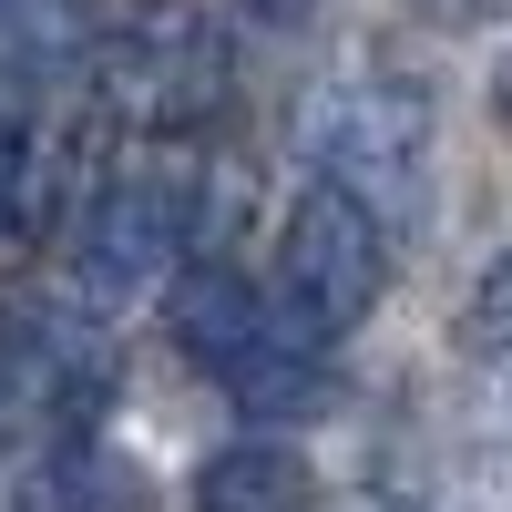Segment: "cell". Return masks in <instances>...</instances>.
<instances>
[{"label":"cell","mask_w":512,"mask_h":512,"mask_svg":"<svg viewBox=\"0 0 512 512\" xmlns=\"http://www.w3.org/2000/svg\"><path fill=\"white\" fill-rule=\"evenodd\" d=\"M93 93L144 134H195L226 113V31L195 0H134L93 41Z\"/></svg>","instance_id":"1"},{"label":"cell","mask_w":512,"mask_h":512,"mask_svg":"<svg viewBox=\"0 0 512 512\" xmlns=\"http://www.w3.org/2000/svg\"><path fill=\"white\" fill-rule=\"evenodd\" d=\"M379 287H390V236H379V216L349 195V185H308L287 205V236H277V297H287V328L297 338H349Z\"/></svg>","instance_id":"2"},{"label":"cell","mask_w":512,"mask_h":512,"mask_svg":"<svg viewBox=\"0 0 512 512\" xmlns=\"http://www.w3.org/2000/svg\"><path fill=\"white\" fill-rule=\"evenodd\" d=\"M0 400L52 420L62 441H82L113 400V338L62 297H11L0 308Z\"/></svg>","instance_id":"3"},{"label":"cell","mask_w":512,"mask_h":512,"mask_svg":"<svg viewBox=\"0 0 512 512\" xmlns=\"http://www.w3.org/2000/svg\"><path fill=\"white\" fill-rule=\"evenodd\" d=\"M185 246H195V175L185 164H134L82 216V287L93 297H144L154 277L175 287Z\"/></svg>","instance_id":"4"},{"label":"cell","mask_w":512,"mask_h":512,"mask_svg":"<svg viewBox=\"0 0 512 512\" xmlns=\"http://www.w3.org/2000/svg\"><path fill=\"white\" fill-rule=\"evenodd\" d=\"M308 144L328 164V185H349L369 216L379 195H420V164H431V103L410 93V82H338L318 103Z\"/></svg>","instance_id":"5"},{"label":"cell","mask_w":512,"mask_h":512,"mask_svg":"<svg viewBox=\"0 0 512 512\" xmlns=\"http://www.w3.org/2000/svg\"><path fill=\"white\" fill-rule=\"evenodd\" d=\"M164 328H175V349L195 359V369H216L226 390L267 359V349H287V318L267 308V287H256L246 267H226V256H195V267H175V287H164Z\"/></svg>","instance_id":"6"},{"label":"cell","mask_w":512,"mask_h":512,"mask_svg":"<svg viewBox=\"0 0 512 512\" xmlns=\"http://www.w3.org/2000/svg\"><path fill=\"white\" fill-rule=\"evenodd\" d=\"M185 512H318V472L287 441H226L195 472Z\"/></svg>","instance_id":"7"},{"label":"cell","mask_w":512,"mask_h":512,"mask_svg":"<svg viewBox=\"0 0 512 512\" xmlns=\"http://www.w3.org/2000/svg\"><path fill=\"white\" fill-rule=\"evenodd\" d=\"M41 226H52V185H41V144L31 123L0 103V267H21V256L41 246Z\"/></svg>","instance_id":"8"},{"label":"cell","mask_w":512,"mask_h":512,"mask_svg":"<svg viewBox=\"0 0 512 512\" xmlns=\"http://www.w3.org/2000/svg\"><path fill=\"white\" fill-rule=\"evenodd\" d=\"M52 502H62V512H154L144 482L123 472L113 451H93V441H62V461H52Z\"/></svg>","instance_id":"9"},{"label":"cell","mask_w":512,"mask_h":512,"mask_svg":"<svg viewBox=\"0 0 512 512\" xmlns=\"http://www.w3.org/2000/svg\"><path fill=\"white\" fill-rule=\"evenodd\" d=\"M461 359H512V246L492 256V267L472 277V297H461Z\"/></svg>","instance_id":"10"},{"label":"cell","mask_w":512,"mask_h":512,"mask_svg":"<svg viewBox=\"0 0 512 512\" xmlns=\"http://www.w3.org/2000/svg\"><path fill=\"white\" fill-rule=\"evenodd\" d=\"M246 11H256V21H277V31H287V21H308V11H318V0H246Z\"/></svg>","instance_id":"11"},{"label":"cell","mask_w":512,"mask_h":512,"mask_svg":"<svg viewBox=\"0 0 512 512\" xmlns=\"http://www.w3.org/2000/svg\"><path fill=\"white\" fill-rule=\"evenodd\" d=\"M492 103H502V123H512V62H502V72H492Z\"/></svg>","instance_id":"12"},{"label":"cell","mask_w":512,"mask_h":512,"mask_svg":"<svg viewBox=\"0 0 512 512\" xmlns=\"http://www.w3.org/2000/svg\"><path fill=\"white\" fill-rule=\"evenodd\" d=\"M461 11H502V0H461Z\"/></svg>","instance_id":"13"},{"label":"cell","mask_w":512,"mask_h":512,"mask_svg":"<svg viewBox=\"0 0 512 512\" xmlns=\"http://www.w3.org/2000/svg\"><path fill=\"white\" fill-rule=\"evenodd\" d=\"M0 11H21V0H0Z\"/></svg>","instance_id":"14"}]
</instances>
